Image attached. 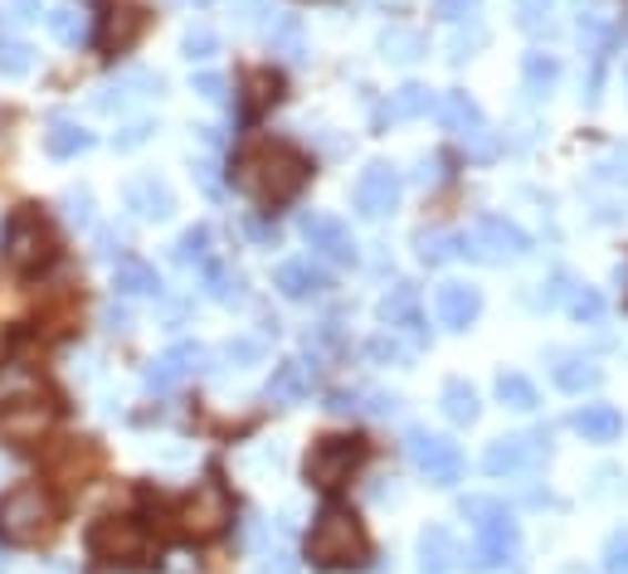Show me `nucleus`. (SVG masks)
<instances>
[{"label":"nucleus","instance_id":"9d476101","mask_svg":"<svg viewBox=\"0 0 628 574\" xmlns=\"http://www.w3.org/2000/svg\"><path fill=\"white\" fill-rule=\"evenodd\" d=\"M54 429V405L49 399H6L0 409V438L16 448H30Z\"/></svg>","mask_w":628,"mask_h":574},{"label":"nucleus","instance_id":"393cba45","mask_svg":"<svg viewBox=\"0 0 628 574\" xmlns=\"http://www.w3.org/2000/svg\"><path fill=\"white\" fill-rule=\"evenodd\" d=\"M93 146V137L79 127L73 117H54L49 122V132H44V152L49 156H59V161H73V156H83Z\"/></svg>","mask_w":628,"mask_h":574},{"label":"nucleus","instance_id":"39448f33","mask_svg":"<svg viewBox=\"0 0 628 574\" xmlns=\"http://www.w3.org/2000/svg\"><path fill=\"white\" fill-rule=\"evenodd\" d=\"M366 458V443L361 438H341V434H327L307 448V482L317 492H337V487L351 482V472L361 468Z\"/></svg>","mask_w":628,"mask_h":574},{"label":"nucleus","instance_id":"79ce46f5","mask_svg":"<svg viewBox=\"0 0 628 574\" xmlns=\"http://www.w3.org/2000/svg\"><path fill=\"white\" fill-rule=\"evenodd\" d=\"M64 219L69 225H79V229H93V195L89 190H64Z\"/></svg>","mask_w":628,"mask_h":574},{"label":"nucleus","instance_id":"412c9836","mask_svg":"<svg viewBox=\"0 0 628 574\" xmlns=\"http://www.w3.org/2000/svg\"><path fill=\"white\" fill-rule=\"evenodd\" d=\"M142 30H146V15L137 6H107V15H103V30H97V44H103V54H127L132 44L142 40Z\"/></svg>","mask_w":628,"mask_h":574},{"label":"nucleus","instance_id":"49530a36","mask_svg":"<svg viewBox=\"0 0 628 574\" xmlns=\"http://www.w3.org/2000/svg\"><path fill=\"white\" fill-rule=\"evenodd\" d=\"M605 574H628V526L605 541Z\"/></svg>","mask_w":628,"mask_h":574},{"label":"nucleus","instance_id":"c756f323","mask_svg":"<svg viewBox=\"0 0 628 574\" xmlns=\"http://www.w3.org/2000/svg\"><path fill=\"white\" fill-rule=\"evenodd\" d=\"M522 79H526V93H532V97H546L550 88H556V79H560L556 54L532 49V54H526V64H522Z\"/></svg>","mask_w":628,"mask_h":574},{"label":"nucleus","instance_id":"aec40b11","mask_svg":"<svg viewBox=\"0 0 628 574\" xmlns=\"http://www.w3.org/2000/svg\"><path fill=\"white\" fill-rule=\"evenodd\" d=\"M274 288H278L288 302H312V298H327L331 278H327L312 259H292V263H278Z\"/></svg>","mask_w":628,"mask_h":574},{"label":"nucleus","instance_id":"f8f14e48","mask_svg":"<svg viewBox=\"0 0 628 574\" xmlns=\"http://www.w3.org/2000/svg\"><path fill=\"white\" fill-rule=\"evenodd\" d=\"M550 438L546 434H512V438H497V443L483 453V468L492 478H512V472H526L536 468L541 453H546Z\"/></svg>","mask_w":628,"mask_h":574},{"label":"nucleus","instance_id":"b1692460","mask_svg":"<svg viewBox=\"0 0 628 574\" xmlns=\"http://www.w3.org/2000/svg\"><path fill=\"white\" fill-rule=\"evenodd\" d=\"M434 113H439V122L453 132V137H467L473 127H483V107H477L467 93H443L434 103Z\"/></svg>","mask_w":628,"mask_h":574},{"label":"nucleus","instance_id":"c9c22d12","mask_svg":"<svg viewBox=\"0 0 628 574\" xmlns=\"http://www.w3.org/2000/svg\"><path fill=\"white\" fill-rule=\"evenodd\" d=\"M181 268H191V263H205L209 259V229L205 225H191L186 234L176 239V253H171Z\"/></svg>","mask_w":628,"mask_h":574},{"label":"nucleus","instance_id":"72a5a7b5","mask_svg":"<svg viewBox=\"0 0 628 574\" xmlns=\"http://www.w3.org/2000/svg\"><path fill=\"white\" fill-rule=\"evenodd\" d=\"M439 97L424 88V83H404V88L395 93V103H390V117L395 122H410V117H424L429 107H434Z\"/></svg>","mask_w":628,"mask_h":574},{"label":"nucleus","instance_id":"bb28decb","mask_svg":"<svg viewBox=\"0 0 628 574\" xmlns=\"http://www.w3.org/2000/svg\"><path fill=\"white\" fill-rule=\"evenodd\" d=\"M599 380H605V371H599L589 356H565L556 365V385L565 389V395H585V389H595Z\"/></svg>","mask_w":628,"mask_h":574},{"label":"nucleus","instance_id":"a19ab883","mask_svg":"<svg viewBox=\"0 0 628 574\" xmlns=\"http://www.w3.org/2000/svg\"><path fill=\"white\" fill-rule=\"evenodd\" d=\"M181 49H186V59H191V64H205V59L219 49V34L209 30V24H195V30L186 34V44H181Z\"/></svg>","mask_w":628,"mask_h":574},{"label":"nucleus","instance_id":"f257e3e1","mask_svg":"<svg viewBox=\"0 0 628 574\" xmlns=\"http://www.w3.org/2000/svg\"><path fill=\"white\" fill-rule=\"evenodd\" d=\"M234 180L254 205H288L307 186V156L288 142H258L239 156Z\"/></svg>","mask_w":628,"mask_h":574},{"label":"nucleus","instance_id":"2f4dec72","mask_svg":"<svg viewBox=\"0 0 628 574\" xmlns=\"http://www.w3.org/2000/svg\"><path fill=\"white\" fill-rule=\"evenodd\" d=\"M268 44H274V54L298 59L302 54V24H298V15H282V10H274V20H268Z\"/></svg>","mask_w":628,"mask_h":574},{"label":"nucleus","instance_id":"e433bc0d","mask_svg":"<svg viewBox=\"0 0 628 574\" xmlns=\"http://www.w3.org/2000/svg\"><path fill=\"white\" fill-rule=\"evenodd\" d=\"M565 307H570L575 322H599V316H605V298H599L595 288H570Z\"/></svg>","mask_w":628,"mask_h":574},{"label":"nucleus","instance_id":"a211bd4d","mask_svg":"<svg viewBox=\"0 0 628 574\" xmlns=\"http://www.w3.org/2000/svg\"><path fill=\"white\" fill-rule=\"evenodd\" d=\"M434 312L449 332H467V326L477 322V312H483V292L473 283H443L434 292Z\"/></svg>","mask_w":628,"mask_h":574},{"label":"nucleus","instance_id":"0eeeda50","mask_svg":"<svg viewBox=\"0 0 628 574\" xmlns=\"http://www.w3.org/2000/svg\"><path fill=\"white\" fill-rule=\"evenodd\" d=\"M54 249H59L54 229H49L34 210H24L6 225V259L16 273H40V268H49L54 263Z\"/></svg>","mask_w":628,"mask_h":574},{"label":"nucleus","instance_id":"3c124183","mask_svg":"<svg viewBox=\"0 0 628 574\" xmlns=\"http://www.w3.org/2000/svg\"><path fill=\"white\" fill-rule=\"evenodd\" d=\"M152 122H132V127H122L117 132V137H113V146H117V152H137V146L146 142V137H152Z\"/></svg>","mask_w":628,"mask_h":574},{"label":"nucleus","instance_id":"6e6d98bb","mask_svg":"<svg viewBox=\"0 0 628 574\" xmlns=\"http://www.w3.org/2000/svg\"><path fill=\"white\" fill-rule=\"evenodd\" d=\"M195 176H200V186H205L209 195H219V176H215V166H209V161L195 166Z\"/></svg>","mask_w":628,"mask_h":574},{"label":"nucleus","instance_id":"20e7f679","mask_svg":"<svg viewBox=\"0 0 628 574\" xmlns=\"http://www.w3.org/2000/svg\"><path fill=\"white\" fill-rule=\"evenodd\" d=\"M54 531V502H49L44 487H16V492L0 497V541L10 545H34Z\"/></svg>","mask_w":628,"mask_h":574},{"label":"nucleus","instance_id":"4be33fe9","mask_svg":"<svg viewBox=\"0 0 628 574\" xmlns=\"http://www.w3.org/2000/svg\"><path fill=\"white\" fill-rule=\"evenodd\" d=\"M459 541L449 526H429L419 535V574H453L459 570Z\"/></svg>","mask_w":628,"mask_h":574},{"label":"nucleus","instance_id":"423d86ee","mask_svg":"<svg viewBox=\"0 0 628 574\" xmlns=\"http://www.w3.org/2000/svg\"><path fill=\"white\" fill-rule=\"evenodd\" d=\"M459 239H463V253H467V259H477V263H516V259L532 253V239H526L522 229H516L512 219H502V215H483Z\"/></svg>","mask_w":628,"mask_h":574},{"label":"nucleus","instance_id":"37998d69","mask_svg":"<svg viewBox=\"0 0 628 574\" xmlns=\"http://www.w3.org/2000/svg\"><path fill=\"white\" fill-rule=\"evenodd\" d=\"M0 73H6V79L30 73V49H24L20 40H0Z\"/></svg>","mask_w":628,"mask_h":574},{"label":"nucleus","instance_id":"6ab92c4d","mask_svg":"<svg viewBox=\"0 0 628 574\" xmlns=\"http://www.w3.org/2000/svg\"><path fill=\"white\" fill-rule=\"evenodd\" d=\"M312 389H317V361L292 356V361H282L274 371V380L264 385V395L274 399V405H298V399H307Z\"/></svg>","mask_w":628,"mask_h":574},{"label":"nucleus","instance_id":"4c0bfd02","mask_svg":"<svg viewBox=\"0 0 628 574\" xmlns=\"http://www.w3.org/2000/svg\"><path fill=\"white\" fill-rule=\"evenodd\" d=\"M459 253H463V239L459 234H424V239H419V259H424V263L459 259Z\"/></svg>","mask_w":628,"mask_h":574},{"label":"nucleus","instance_id":"09e8293b","mask_svg":"<svg viewBox=\"0 0 628 574\" xmlns=\"http://www.w3.org/2000/svg\"><path fill=\"white\" fill-rule=\"evenodd\" d=\"M516 15H522L526 30H546V20H550V0H516Z\"/></svg>","mask_w":628,"mask_h":574},{"label":"nucleus","instance_id":"5fc2aeb1","mask_svg":"<svg viewBox=\"0 0 628 574\" xmlns=\"http://www.w3.org/2000/svg\"><path fill=\"white\" fill-rule=\"evenodd\" d=\"M258 574H298V560H292V555H268L264 560V570H258Z\"/></svg>","mask_w":628,"mask_h":574},{"label":"nucleus","instance_id":"ddd939ff","mask_svg":"<svg viewBox=\"0 0 628 574\" xmlns=\"http://www.w3.org/2000/svg\"><path fill=\"white\" fill-rule=\"evenodd\" d=\"M89 551L97 560H142L146 555V535H142L137 521H127V516H103L89 535Z\"/></svg>","mask_w":628,"mask_h":574},{"label":"nucleus","instance_id":"2eb2a0df","mask_svg":"<svg viewBox=\"0 0 628 574\" xmlns=\"http://www.w3.org/2000/svg\"><path fill=\"white\" fill-rule=\"evenodd\" d=\"M302 239L312 243L322 259H331V263H351L356 259V239H351L347 219H337V215H327V210L302 215Z\"/></svg>","mask_w":628,"mask_h":574},{"label":"nucleus","instance_id":"58836bf2","mask_svg":"<svg viewBox=\"0 0 628 574\" xmlns=\"http://www.w3.org/2000/svg\"><path fill=\"white\" fill-rule=\"evenodd\" d=\"M459 146H463V152H467V156H473V161H492V156H497V152H502V142H497V132H492V127H487V122H483V127H473V132H467V137H459Z\"/></svg>","mask_w":628,"mask_h":574},{"label":"nucleus","instance_id":"4d7b16f0","mask_svg":"<svg viewBox=\"0 0 628 574\" xmlns=\"http://www.w3.org/2000/svg\"><path fill=\"white\" fill-rule=\"evenodd\" d=\"M103 322H107V332H127V312H122V307H107Z\"/></svg>","mask_w":628,"mask_h":574},{"label":"nucleus","instance_id":"f3484780","mask_svg":"<svg viewBox=\"0 0 628 574\" xmlns=\"http://www.w3.org/2000/svg\"><path fill=\"white\" fill-rule=\"evenodd\" d=\"M122 200H127V210L137 215V219H171L176 215V195H171V186L162 176H152V170H146V176H132L127 180V190H122Z\"/></svg>","mask_w":628,"mask_h":574},{"label":"nucleus","instance_id":"c03bdc74","mask_svg":"<svg viewBox=\"0 0 628 574\" xmlns=\"http://www.w3.org/2000/svg\"><path fill=\"white\" fill-rule=\"evenodd\" d=\"M599 176L614 180V186H628V142L609 146V152H605V161H599Z\"/></svg>","mask_w":628,"mask_h":574},{"label":"nucleus","instance_id":"bf43d9fd","mask_svg":"<svg viewBox=\"0 0 628 574\" xmlns=\"http://www.w3.org/2000/svg\"><path fill=\"white\" fill-rule=\"evenodd\" d=\"M619 283H628V268H619Z\"/></svg>","mask_w":628,"mask_h":574},{"label":"nucleus","instance_id":"f03ea898","mask_svg":"<svg viewBox=\"0 0 628 574\" xmlns=\"http://www.w3.org/2000/svg\"><path fill=\"white\" fill-rule=\"evenodd\" d=\"M307 555H312V565H322V570H361L366 560H371V535H366L356 511L327 507L322 516L312 521Z\"/></svg>","mask_w":628,"mask_h":574},{"label":"nucleus","instance_id":"7ed1b4c3","mask_svg":"<svg viewBox=\"0 0 628 574\" xmlns=\"http://www.w3.org/2000/svg\"><path fill=\"white\" fill-rule=\"evenodd\" d=\"M467 521H473V531H477V551L467 565L473 570H502V560H507L516 551V521H512V511L497 502V497H467V502L459 507Z\"/></svg>","mask_w":628,"mask_h":574},{"label":"nucleus","instance_id":"ea45409f","mask_svg":"<svg viewBox=\"0 0 628 574\" xmlns=\"http://www.w3.org/2000/svg\"><path fill=\"white\" fill-rule=\"evenodd\" d=\"M209 298L215 302H244V278L234 268H209Z\"/></svg>","mask_w":628,"mask_h":574},{"label":"nucleus","instance_id":"1a4fd4ad","mask_svg":"<svg viewBox=\"0 0 628 574\" xmlns=\"http://www.w3.org/2000/svg\"><path fill=\"white\" fill-rule=\"evenodd\" d=\"M404 448H410V462H414L419 472H424L429 482H439V487L459 482V472H463V453H459V443H449V438H439V434L414 429L410 438H404Z\"/></svg>","mask_w":628,"mask_h":574},{"label":"nucleus","instance_id":"f704fd0d","mask_svg":"<svg viewBox=\"0 0 628 574\" xmlns=\"http://www.w3.org/2000/svg\"><path fill=\"white\" fill-rule=\"evenodd\" d=\"M497 399L507 409H536V385L526 380V375H497Z\"/></svg>","mask_w":628,"mask_h":574},{"label":"nucleus","instance_id":"a878e982","mask_svg":"<svg viewBox=\"0 0 628 574\" xmlns=\"http://www.w3.org/2000/svg\"><path fill=\"white\" fill-rule=\"evenodd\" d=\"M113 288L122 292V298H156V292H162V278H156L152 263L122 259V263L113 268Z\"/></svg>","mask_w":628,"mask_h":574},{"label":"nucleus","instance_id":"9b49d317","mask_svg":"<svg viewBox=\"0 0 628 574\" xmlns=\"http://www.w3.org/2000/svg\"><path fill=\"white\" fill-rule=\"evenodd\" d=\"M205 346H195V341H181V346H171L166 356H156L146 365V389L152 395H171L176 385H186L195 371H205Z\"/></svg>","mask_w":628,"mask_h":574},{"label":"nucleus","instance_id":"864d4df0","mask_svg":"<svg viewBox=\"0 0 628 574\" xmlns=\"http://www.w3.org/2000/svg\"><path fill=\"white\" fill-rule=\"evenodd\" d=\"M195 93H200L205 103H225V79H219V73H195Z\"/></svg>","mask_w":628,"mask_h":574},{"label":"nucleus","instance_id":"4468645a","mask_svg":"<svg viewBox=\"0 0 628 574\" xmlns=\"http://www.w3.org/2000/svg\"><path fill=\"white\" fill-rule=\"evenodd\" d=\"M395 205H400V176L385 161H371L356 180V210L366 219H385L395 215Z\"/></svg>","mask_w":628,"mask_h":574},{"label":"nucleus","instance_id":"8fccbe9b","mask_svg":"<svg viewBox=\"0 0 628 574\" xmlns=\"http://www.w3.org/2000/svg\"><path fill=\"white\" fill-rule=\"evenodd\" d=\"M366 351H371V356H375L380 365H400V361H404V346L395 341V332L375 336V341H371V346H366Z\"/></svg>","mask_w":628,"mask_h":574},{"label":"nucleus","instance_id":"dca6fc26","mask_svg":"<svg viewBox=\"0 0 628 574\" xmlns=\"http://www.w3.org/2000/svg\"><path fill=\"white\" fill-rule=\"evenodd\" d=\"M152 93H162V73L132 69V73H122V79L103 83V88L93 93V107H97V113H127L137 97H152Z\"/></svg>","mask_w":628,"mask_h":574},{"label":"nucleus","instance_id":"680f3d73","mask_svg":"<svg viewBox=\"0 0 628 574\" xmlns=\"http://www.w3.org/2000/svg\"><path fill=\"white\" fill-rule=\"evenodd\" d=\"M200 6H205V0H200Z\"/></svg>","mask_w":628,"mask_h":574},{"label":"nucleus","instance_id":"6e6552de","mask_svg":"<svg viewBox=\"0 0 628 574\" xmlns=\"http://www.w3.org/2000/svg\"><path fill=\"white\" fill-rule=\"evenodd\" d=\"M181 521H186V531L191 535H219L234 521V502H229V492H225V482H215V478H205V482H195V492H191V502L186 511H181Z\"/></svg>","mask_w":628,"mask_h":574},{"label":"nucleus","instance_id":"052dcab7","mask_svg":"<svg viewBox=\"0 0 628 574\" xmlns=\"http://www.w3.org/2000/svg\"><path fill=\"white\" fill-rule=\"evenodd\" d=\"M0 361H6V336H0Z\"/></svg>","mask_w":628,"mask_h":574},{"label":"nucleus","instance_id":"603ef678","mask_svg":"<svg viewBox=\"0 0 628 574\" xmlns=\"http://www.w3.org/2000/svg\"><path fill=\"white\" fill-rule=\"evenodd\" d=\"M258 356H264V346H258L254 336H239V341H229V346H225V361H234V365H249Z\"/></svg>","mask_w":628,"mask_h":574},{"label":"nucleus","instance_id":"7c9ffc66","mask_svg":"<svg viewBox=\"0 0 628 574\" xmlns=\"http://www.w3.org/2000/svg\"><path fill=\"white\" fill-rule=\"evenodd\" d=\"M380 322L390 326V332H414L419 326V312H414V288H395L385 302H380Z\"/></svg>","mask_w":628,"mask_h":574},{"label":"nucleus","instance_id":"a18cd8bd","mask_svg":"<svg viewBox=\"0 0 628 574\" xmlns=\"http://www.w3.org/2000/svg\"><path fill=\"white\" fill-rule=\"evenodd\" d=\"M477 10H483V0H434V15L443 24H463V20H473Z\"/></svg>","mask_w":628,"mask_h":574},{"label":"nucleus","instance_id":"cd10ccee","mask_svg":"<svg viewBox=\"0 0 628 574\" xmlns=\"http://www.w3.org/2000/svg\"><path fill=\"white\" fill-rule=\"evenodd\" d=\"M477 414H483V405H477L473 385H467V380L443 385V419H449V424H477Z\"/></svg>","mask_w":628,"mask_h":574},{"label":"nucleus","instance_id":"13d9d810","mask_svg":"<svg viewBox=\"0 0 628 574\" xmlns=\"http://www.w3.org/2000/svg\"><path fill=\"white\" fill-rule=\"evenodd\" d=\"M560 574H589L585 565H570V570H560Z\"/></svg>","mask_w":628,"mask_h":574},{"label":"nucleus","instance_id":"473e14b6","mask_svg":"<svg viewBox=\"0 0 628 574\" xmlns=\"http://www.w3.org/2000/svg\"><path fill=\"white\" fill-rule=\"evenodd\" d=\"M380 49H385V59H395V64H414L419 54H424V34L404 30V24H395V30L380 34Z\"/></svg>","mask_w":628,"mask_h":574},{"label":"nucleus","instance_id":"5701e85b","mask_svg":"<svg viewBox=\"0 0 628 574\" xmlns=\"http://www.w3.org/2000/svg\"><path fill=\"white\" fill-rule=\"evenodd\" d=\"M570 429L585 438V443H614L624 429V419H619V409L614 405H585V409H575L570 414Z\"/></svg>","mask_w":628,"mask_h":574},{"label":"nucleus","instance_id":"c85d7f7f","mask_svg":"<svg viewBox=\"0 0 628 574\" xmlns=\"http://www.w3.org/2000/svg\"><path fill=\"white\" fill-rule=\"evenodd\" d=\"M49 34H54L59 44H69V49H79L83 40H89V15H83L79 6H54L49 10Z\"/></svg>","mask_w":628,"mask_h":574},{"label":"nucleus","instance_id":"de8ad7c7","mask_svg":"<svg viewBox=\"0 0 628 574\" xmlns=\"http://www.w3.org/2000/svg\"><path fill=\"white\" fill-rule=\"evenodd\" d=\"M483 44H487V30H483V24H473V34H453L449 59H453V64H463V59H473V49H483Z\"/></svg>","mask_w":628,"mask_h":574}]
</instances>
